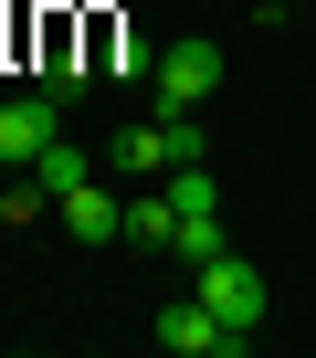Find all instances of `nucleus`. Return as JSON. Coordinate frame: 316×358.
<instances>
[{"mask_svg":"<svg viewBox=\"0 0 316 358\" xmlns=\"http://www.w3.org/2000/svg\"><path fill=\"white\" fill-rule=\"evenodd\" d=\"M158 116V106H148ZM158 127H169V169H190V158H211V137H201V116H158Z\"/></svg>","mask_w":316,"mask_h":358,"instance_id":"nucleus-10","label":"nucleus"},{"mask_svg":"<svg viewBox=\"0 0 316 358\" xmlns=\"http://www.w3.org/2000/svg\"><path fill=\"white\" fill-rule=\"evenodd\" d=\"M106 64H116L127 85H148V74H158V43H148V32H116V53H106Z\"/></svg>","mask_w":316,"mask_h":358,"instance_id":"nucleus-11","label":"nucleus"},{"mask_svg":"<svg viewBox=\"0 0 316 358\" xmlns=\"http://www.w3.org/2000/svg\"><path fill=\"white\" fill-rule=\"evenodd\" d=\"M169 253H180V264H211V253H222V211H190V222H180V243H169Z\"/></svg>","mask_w":316,"mask_h":358,"instance_id":"nucleus-9","label":"nucleus"},{"mask_svg":"<svg viewBox=\"0 0 316 358\" xmlns=\"http://www.w3.org/2000/svg\"><path fill=\"white\" fill-rule=\"evenodd\" d=\"M116 179H169V127H158V116H137V127H116Z\"/></svg>","mask_w":316,"mask_h":358,"instance_id":"nucleus-6","label":"nucleus"},{"mask_svg":"<svg viewBox=\"0 0 316 358\" xmlns=\"http://www.w3.org/2000/svg\"><path fill=\"white\" fill-rule=\"evenodd\" d=\"M53 222H64L74 243H116V232H127V190H116V179H74V190L53 201Z\"/></svg>","mask_w":316,"mask_h":358,"instance_id":"nucleus-5","label":"nucleus"},{"mask_svg":"<svg viewBox=\"0 0 316 358\" xmlns=\"http://www.w3.org/2000/svg\"><path fill=\"white\" fill-rule=\"evenodd\" d=\"M32 179H43V190H53V201H64V190H74V179H95V158H85V148H64V137H53V148H43V158H32Z\"/></svg>","mask_w":316,"mask_h":358,"instance_id":"nucleus-8","label":"nucleus"},{"mask_svg":"<svg viewBox=\"0 0 316 358\" xmlns=\"http://www.w3.org/2000/svg\"><path fill=\"white\" fill-rule=\"evenodd\" d=\"M158 348H169V358H243L253 327H232V316H211L201 295H180V306H158Z\"/></svg>","mask_w":316,"mask_h":358,"instance_id":"nucleus-3","label":"nucleus"},{"mask_svg":"<svg viewBox=\"0 0 316 358\" xmlns=\"http://www.w3.org/2000/svg\"><path fill=\"white\" fill-rule=\"evenodd\" d=\"M43 201H53L43 179H0V222H43Z\"/></svg>","mask_w":316,"mask_h":358,"instance_id":"nucleus-12","label":"nucleus"},{"mask_svg":"<svg viewBox=\"0 0 316 358\" xmlns=\"http://www.w3.org/2000/svg\"><path fill=\"white\" fill-rule=\"evenodd\" d=\"M116 243H137V253H169V243H180V201H169V190L127 201V232H116Z\"/></svg>","mask_w":316,"mask_h":358,"instance_id":"nucleus-7","label":"nucleus"},{"mask_svg":"<svg viewBox=\"0 0 316 358\" xmlns=\"http://www.w3.org/2000/svg\"><path fill=\"white\" fill-rule=\"evenodd\" d=\"M148 95H158V116H201V106L222 95V53H211V43H158Z\"/></svg>","mask_w":316,"mask_h":358,"instance_id":"nucleus-2","label":"nucleus"},{"mask_svg":"<svg viewBox=\"0 0 316 358\" xmlns=\"http://www.w3.org/2000/svg\"><path fill=\"white\" fill-rule=\"evenodd\" d=\"M53 137H64V95L53 85L43 95H0V158H11V169H32Z\"/></svg>","mask_w":316,"mask_h":358,"instance_id":"nucleus-4","label":"nucleus"},{"mask_svg":"<svg viewBox=\"0 0 316 358\" xmlns=\"http://www.w3.org/2000/svg\"><path fill=\"white\" fill-rule=\"evenodd\" d=\"M190 295H201L211 316H232V327H264V306H274V285H264V264H243L232 243H222L211 264H190Z\"/></svg>","mask_w":316,"mask_h":358,"instance_id":"nucleus-1","label":"nucleus"}]
</instances>
